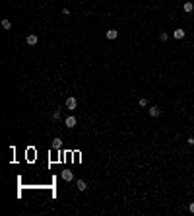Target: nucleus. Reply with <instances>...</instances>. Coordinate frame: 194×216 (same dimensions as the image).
<instances>
[{
  "label": "nucleus",
  "instance_id": "nucleus-8",
  "mask_svg": "<svg viewBox=\"0 0 194 216\" xmlns=\"http://www.w3.org/2000/svg\"><path fill=\"white\" fill-rule=\"evenodd\" d=\"M27 45H37V35H27Z\"/></svg>",
  "mask_w": 194,
  "mask_h": 216
},
{
  "label": "nucleus",
  "instance_id": "nucleus-3",
  "mask_svg": "<svg viewBox=\"0 0 194 216\" xmlns=\"http://www.w3.org/2000/svg\"><path fill=\"white\" fill-rule=\"evenodd\" d=\"M105 35H107V39H111V41H113V39L119 37V31H116V29H109V31H107Z\"/></svg>",
  "mask_w": 194,
  "mask_h": 216
},
{
  "label": "nucleus",
  "instance_id": "nucleus-4",
  "mask_svg": "<svg viewBox=\"0 0 194 216\" xmlns=\"http://www.w3.org/2000/svg\"><path fill=\"white\" fill-rule=\"evenodd\" d=\"M76 187H78V191H86V189H88V183H86L83 179H78V181H76Z\"/></svg>",
  "mask_w": 194,
  "mask_h": 216
},
{
  "label": "nucleus",
  "instance_id": "nucleus-12",
  "mask_svg": "<svg viewBox=\"0 0 194 216\" xmlns=\"http://www.w3.org/2000/svg\"><path fill=\"white\" fill-rule=\"evenodd\" d=\"M52 119H55V121H56V119H60V111H55V113H52Z\"/></svg>",
  "mask_w": 194,
  "mask_h": 216
},
{
  "label": "nucleus",
  "instance_id": "nucleus-9",
  "mask_svg": "<svg viewBox=\"0 0 194 216\" xmlns=\"http://www.w3.org/2000/svg\"><path fill=\"white\" fill-rule=\"evenodd\" d=\"M52 148H55V150H60V148H62V140H60V138H55V140H52Z\"/></svg>",
  "mask_w": 194,
  "mask_h": 216
},
{
  "label": "nucleus",
  "instance_id": "nucleus-14",
  "mask_svg": "<svg viewBox=\"0 0 194 216\" xmlns=\"http://www.w3.org/2000/svg\"><path fill=\"white\" fill-rule=\"evenodd\" d=\"M186 142H188V144H192V146H194V138H192V136H190V138H188V140H186Z\"/></svg>",
  "mask_w": 194,
  "mask_h": 216
},
{
  "label": "nucleus",
  "instance_id": "nucleus-15",
  "mask_svg": "<svg viewBox=\"0 0 194 216\" xmlns=\"http://www.w3.org/2000/svg\"><path fill=\"white\" fill-rule=\"evenodd\" d=\"M188 208H190V212H194V202H190V204H188Z\"/></svg>",
  "mask_w": 194,
  "mask_h": 216
},
{
  "label": "nucleus",
  "instance_id": "nucleus-1",
  "mask_svg": "<svg viewBox=\"0 0 194 216\" xmlns=\"http://www.w3.org/2000/svg\"><path fill=\"white\" fill-rule=\"evenodd\" d=\"M76 105H78V101H76V98H68L66 99V109H70V111H74Z\"/></svg>",
  "mask_w": 194,
  "mask_h": 216
},
{
  "label": "nucleus",
  "instance_id": "nucleus-7",
  "mask_svg": "<svg viewBox=\"0 0 194 216\" xmlns=\"http://www.w3.org/2000/svg\"><path fill=\"white\" fill-rule=\"evenodd\" d=\"M173 37H175V39H183V37H185V31H183V29H175V33H173Z\"/></svg>",
  "mask_w": 194,
  "mask_h": 216
},
{
  "label": "nucleus",
  "instance_id": "nucleus-10",
  "mask_svg": "<svg viewBox=\"0 0 194 216\" xmlns=\"http://www.w3.org/2000/svg\"><path fill=\"white\" fill-rule=\"evenodd\" d=\"M183 8H185V12H192V2H185V6H183Z\"/></svg>",
  "mask_w": 194,
  "mask_h": 216
},
{
  "label": "nucleus",
  "instance_id": "nucleus-11",
  "mask_svg": "<svg viewBox=\"0 0 194 216\" xmlns=\"http://www.w3.org/2000/svg\"><path fill=\"white\" fill-rule=\"evenodd\" d=\"M2 27H4V29H10V27H12L10 20H2Z\"/></svg>",
  "mask_w": 194,
  "mask_h": 216
},
{
  "label": "nucleus",
  "instance_id": "nucleus-6",
  "mask_svg": "<svg viewBox=\"0 0 194 216\" xmlns=\"http://www.w3.org/2000/svg\"><path fill=\"white\" fill-rule=\"evenodd\" d=\"M72 177H74V175H72V171H68V169H66V171H62V179H64V181H72Z\"/></svg>",
  "mask_w": 194,
  "mask_h": 216
},
{
  "label": "nucleus",
  "instance_id": "nucleus-2",
  "mask_svg": "<svg viewBox=\"0 0 194 216\" xmlns=\"http://www.w3.org/2000/svg\"><path fill=\"white\" fill-rule=\"evenodd\" d=\"M76 125H78V121H76V117H72V115H70V117L66 119V127H68V129H74Z\"/></svg>",
  "mask_w": 194,
  "mask_h": 216
},
{
  "label": "nucleus",
  "instance_id": "nucleus-5",
  "mask_svg": "<svg viewBox=\"0 0 194 216\" xmlns=\"http://www.w3.org/2000/svg\"><path fill=\"white\" fill-rule=\"evenodd\" d=\"M148 113L152 115V117H159V113H161V109H159V107H149V109H148Z\"/></svg>",
  "mask_w": 194,
  "mask_h": 216
},
{
  "label": "nucleus",
  "instance_id": "nucleus-13",
  "mask_svg": "<svg viewBox=\"0 0 194 216\" xmlns=\"http://www.w3.org/2000/svg\"><path fill=\"white\" fill-rule=\"evenodd\" d=\"M140 105H142V107H146V105H148V99L142 98V99H140Z\"/></svg>",
  "mask_w": 194,
  "mask_h": 216
}]
</instances>
